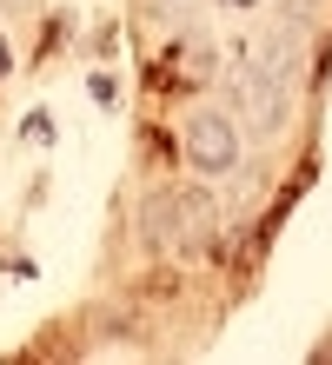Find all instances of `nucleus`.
Returning a JSON list of instances; mask_svg holds the SVG:
<instances>
[{"mask_svg":"<svg viewBox=\"0 0 332 365\" xmlns=\"http://www.w3.org/2000/svg\"><path fill=\"white\" fill-rule=\"evenodd\" d=\"M186 160L199 166V173H233L239 166V133L226 113H199L186 126Z\"/></svg>","mask_w":332,"mask_h":365,"instance_id":"obj_1","label":"nucleus"}]
</instances>
